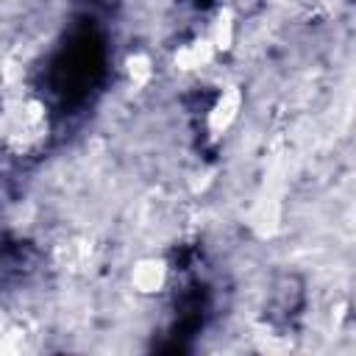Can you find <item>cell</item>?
Returning a JSON list of instances; mask_svg holds the SVG:
<instances>
[{
    "label": "cell",
    "instance_id": "6da1fadb",
    "mask_svg": "<svg viewBox=\"0 0 356 356\" xmlns=\"http://www.w3.org/2000/svg\"><path fill=\"white\" fill-rule=\"evenodd\" d=\"M47 108L33 95H14L0 111V136L17 153H31L47 139Z\"/></svg>",
    "mask_w": 356,
    "mask_h": 356
},
{
    "label": "cell",
    "instance_id": "7a4b0ae2",
    "mask_svg": "<svg viewBox=\"0 0 356 356\" xmlns=\"http://www.w3.org/2000/svg\"><path fill=\"white\" fill-rule=\"evenodd\" d=\"M245 106V95L239 86H225L217 100L211 103L209 114H206V131L217 139V136H225L231 131V125L239 120V111Z\"/></svg>",
    "mask_w": 356,
    "mask_h": 356
},
{
    "label": "cell",
    "instance_id": "3957f363",
    "mask_svg": "<svg viewBox=\"0 0 356 356\" xmlns=\"http://www.w3.org/2000/svg\"><path fill=\"white\" fill-rule=\"evenodd\" d=\"M128 281L139 295H159L170 281V264L161 256H142L131 264Z\"/></svg>",
    "mask_w": 356,
    "mask_h": 356
},
{
    "label": "cell",
    "instance_id": "277c9868",
    "mask_svg": "<svg viewBox=\"0 0 356 356\" xmlns=\"http://www.w3.org/2000/svg\"><path fill=\"white\" fill-rule=\"evenodd\" d=\"M214 56H217V50L211 47V42L206 36H197V39H192V42H186L175 50L172 64L181 72H200L214 61Z\"/></svg>",
    "mask_w": 356,
    "mask_h": 356
},
{
    "label": "cell",
    "instance_id": "5b68a950",
    "mask_svg": "<svg viewBox=\"0 0 356 356\" xmlns=\"http://www.w3.org/2000/svg\"><path fill=\"white\" fill-rule=\"evenodd\" d=\"M206 39L211 42V47H214L217 53L231 50L234 39H236V22H234V14H231L228 8H220V11L214 14V19H211V25H209V31H206Z\"/></svg>",
    "mask_w": 356,
    "mask_h": 356
},
{
    "label": "cell",
    "instance_id": "8992f818",
    "mask_svg": "<svg viewBox=\"0 0 356 356\" xmlns=\"http://www.w3.org/2000/svg\"><path fill=\"white\" fill-rule=\"evenodd\" d=\"M122 70H125V78H128V83H131L134 89H145V86L153 81V75H156L153 58H150L145 50L128 53L125 61H122Z\"/></svg>",
    "mask_w": 356,
    "mask_h": 356
},
{
    "label": "cell",
    "instance_id": "52a82bcc",
    "mask_svg": "<svg viewBox=\"0 0 356 356\" xmlns=\"http://www.w3.org/2000/svg\"><path fill=\"white\" fill-rule=\"evenodd\" d=\"M89 259H92V250H89L86 242H81V239H70V242L61 245V264H64V267L75 270V267H83Z\"/></svg>",
    "mask_w": 356,
    "mask_h": 356
},
{
    "label": "cell",
    "instance_id": "ba28073f",
    "mask_svg": "<svg viewBox=\"0 0 356 356\" xmlns=\"http://www.w3.org/2000/svg\"><path fill=\"white\" fill-rule=\"evenodd\" d=\"M0 3H6V0H0Z\"/></svg>",
    "mask_w": 356,
    "mask_h": 356
}]
</instances>
